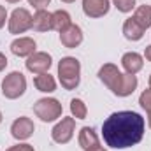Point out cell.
<instances>
[{
    "label": "cell",
    "instance_id": "obj_1",
    "mask_svg": "<svg viewBox=\"0 0 151 151\" xmlns=\"http://www.w3.org/2000/svg\"><path fill=\"white\" fill-rule=\"evenodd\" d=\"M144 118L134 111L113 113L102 125V135L107 146L125 150L139 144L144 135Z\"/></svg>",
    "mask_w": 151,
    "mask_h": 151
},
{
    "label": "cell",
    "instance_id": "obj_29",
    "mask_svg": "<svg viewBox=\"0 0 151 151\" xmlns=\"http://www.w3.org/2000/svg\"><path fill=\"white\" fill-rule=\"evenodd\" d=\"M91 151H107V150H104L102 146H99V148H95V150H91Z\"/></svg>",
    "mask_w": 151,
    "mask_h": 151
},
{
    "label": "cell",
    "instance_id": "obj_34",
    "mask_svg": "<svg viewBox=\"0 0 151 151\" xmlns=\"http://www.w3.org/2000/svg\"><path fill=\"white\" fill-rule=\"evenodd\" d=\"M150 88H151V76H150Z\"/></svg>",
    "mask_w": 151,
    "mask_h": 151
},
{
    "label": "cell",
    "instance_id": "obj_2",
    "mask_svg": "<svg viewBox=\"0 0 151 151\" xmlns=\"http://www.w3.org/2000/svg\"><path fill=\"white\" fill-rule=\"evenodd\" d=\"M58 77L65 90H76L81 81V63L74 56H65L58 63Z\"/></svg>",
    "mask_w": 151,
    "mask_h": 151
},
{
    "label": "cell",
    "instance_id": "obj_27",
    "mask_svg": "<svg viewBox=\"0 0 151 151\" xmlns=\"http://www.w3.org/2000/svg\"><path fill=\"white\" fill-rule=\"evenodd\" d=\"M5 67H7V58H5V55L0 53V72H2Z\"/></svg>",
    "mask_w": 151,
    "mask_h": 151
},
{
    "label": "cell",
    "instance_id": "obj_13",
    "mask_svg": "<svg viewBox=\"0 0 151 151\" xmlns=\"http://www.w3.org/2000/svg\"><path fill=\"white\" fill-rule=\"evenodd\" d=\"M137 88V77L135 74H121V79L118 83V86L114 88V95L118 97H128L135 91Z\"/></svg>",
    "mask_w": 151,
    "mask_h": 151
},
{
    "label": "cell",
    "instance_id": "obj_17",
    "mask_svg": "<svg viewBox=\"0 0 151 151\" xmlns=\"http://www.w3.org/2000/svg\"><path fill=\"white\" fill-rule=\"evenodd\" d=\"M34 84H35V88H37L39 91H42V93H51V91H55V88H56L55 77L51 74H47V72L35 76V77H34Z\"/></svg>",
    "mask_w": 151,
    "mask_h": 151
},
{
    "label": "cell",
    "instance_id": "obj_14",
    "mask_svg": "<svg viewBox=\"0 0 151 151\" xmlns=\"http://www.w3.org/2000/svg\"><path fill=\"white\" fill-rule=\"evenodd\" d=\"M121 65H123V69L127 70V74H137V72L142 69V65H144V58H142L139 53L130 51V53H125V55H123Z\"/></svg>",
    "mask_w": 151,
    "mask_h": 151
},
{
    "label": "cell",
    "instance_id": "obj_21",
    "mask_svg": "<svg viewBox=\"0 0 151 151\" xmlns=\"http://www.w3.org/2000/svg\"><path fill=\"white\" fill-rule=\"evenodd\" d=\"M70 113L76 119H84L86 114H88V109H86V104L81 100V99H72L70 100Z\"/></svg>",
    "mask_w": 151,
    "mask_h": 151
},
{
    "label": "cell",
    "instance_id": "obj_24",
    "mask_svg": "<svg viewBox=\"0 0 151 151\" xmlns=\"http://www.w3.org/2000/svg\"><path fill=\"white\" fill-rule=\"evenodd\" d=\"M49 2H51V0H28V4H30V5H34L37 11H39V9H44L46 5H49Z\"/></svg>",
    "mask_w": 151,
    "mask_h": 151
},
{
    "label": "cell",
    "instance_id": "obj_32",
    "mask_svg": "<svg viewBox=\"0 0 151 151\" xmlns=\"http://www.w3.org/2000/svg\"><path fill=\"white\" fill-rule=\"evenodd\" d=\"M5 2H11V4H16V2H19V0H5Z\"/></svg>",
    "mask_w": 151,
    "mask_h": 151
},
{
    "label": "cell",
    "instance_id": "obj_3",
    "mask_svg": "<svg viewBox=\"0 0 151 151\" xmlns=\"http://www.w3.org/2000/svg\"><path fill=\"white\" fill-rule=\"evenodd\" d=\"M25 90H27V79L18 70L7 74L2 81V95L5 99H11V100L19 99L25 93Z\"/></svg>",
    "mask_w": 151,
    "mask_h": 151
},
{
    "label": "cell",
    "instance_id": "obj_8",
    "mask_svg": "<svg viewBox=\"0 0 151 151\" xmlns=\"http://www.w3.org/2000/svg\"><path fill=\"white\" fill-rule=\"evenodd\" d=\"M34 130H35V125H34V121H32L30 118H27V116H21V118L14 119V123L11 125V134H12V137L18 139V141H25V139L32 137Z\"/></svg>",
    "mask_w": 151,
    "mask_h": 151
},
{
    "label": "cell",
    "instance_id": "obj_33",
    "mask_svg": "<svg viewBox=\"0 0 151 151\" xmlns=\"http://www.w3.org/2000/svg\"><path fill=\"white\" fill-rule=\"evenodd\" d=\"M0 123H2V113H0Z\"/></svg>",
    "mask_w": 151,
    "mask_h": 151
},
{
    "label": "cell",
    "instance_id": "obj_15",
    "mask_svg": "<svg viewBox=\"0 0 151 151\" xmlns=\"http://www.w3.org/2000/svg\"><path fill=\"white\" fill-rule=\"evenodd\" d=\"M32 28L35 32H47L53 30V14L46 9H39L32 19Z\"/></svg>",
    "mask_w": 151,
    "mask_h": 151
},
{
    "label": "cell",
    "instance_id": "obj_5",
    "mask_svg": "<svg viewBox=\"0 0 151 151\" xmlns=\"http://www.w3.org/2000/svg\"><path fill=\"white\" fill-rule=\"evenodd\" d=\"M32 19L34 18H32V14L27 9H23V7L14 9L11 18H9V32L14 34V35L25 34L28 28H32Z\"/></svg>",
    "mask_w": 151,
    "mask_h": 151
},
{
    "label": "cell",
    "instance_id": "obj_4",
    "mask_svg": "<svg viewBox=\"0 0 151 151\" xmlns=\"http://www.w3.org/2000/svg\"><path fill=\"white\" fill-rule=\"evenodd\" d=\"M34 113L42 121L49 123V121L58 119L63 113V109H62V104L56 99H40L34 104Z\"/></svg>",
    "mask_w": 151,
    "mask_h": 151
},
{
    "label": "cell",
    "instance_id": "obj_7",
    "mask_svg": "<svg viewBox=\"0 0 151 151\" xmlns=\"http://www.w3.org/2000/svg\"><path fill=\"white\" fill-rule=\"evenodd\" d=\"M53 60H51V55L44 53V51H35L34 55L28 56V60L25 62L27 69L32 72V74H44L49 70Z\"/></svg>",
    "mask_w": 151,
    "mask_h": 151
},
{
    "label": "cell",
    "instance_id": "obj_23",
    "mask_svg": "<svg viewBox=\"0 0 151 151\" xmlns=\"http://www.w3.org/2000/svg\"><path fill=\"white\" fill-rule=\"evenodd\" d=\"M139 104H141L142 109H146L148 113H151V88L144 90V91L141 93V97H139Z\"/></svg>",
    "mask_w": 151,
    "mask_h": 151
},
{
    "label": "cell",
    "instance_id": "obj_30",
    "mask_svg": "<svg viewBox=\"0 0 151 151\" xmlns=\"http://www.w3.org/2000/svg\"><path fill=\"white\" fill-rule=\"evenodd\" d=\"M62 2H65V4H72V2H76V0H62Z\"/></svg>",
    "mask_w": 151,
    "mask_h": 151
},
{
    "label": "cell",
    "instance_id": "obj_28",
    "mask_svg": "<svg viewBox=\"0 0 151 151\" xmlns=\"http://www.w3.org/2000/svg\"><path fill=\"white\" fill-rule=\"evenodd\" d=\"M144 56H146L148 62H151V46H146V49H144Z\"/></svg>",
    "mask_w": 151,
    "mask_h": 151
},
{
    "label": "cell",
    "instance_id": "obj_20",
    "mask_svg": "<svg viewBox=\"0 0 151 151\" xmlns=\"http://www.w3.org/2000/svg\"><path fill=\"white\" fill-rule=\"evenodd\" d=\"M72 25L70 21V14L67 11H55L53 12V30H58V32H63L67 30L69 27Z\"/></svg>",
    "mask_w": 151,
    "mask_h": 151
},
{
    "label": "cell",
    "instance_id": "obj_25",
    "mask_svg": "<svg viewBox=\"0 0 151 151\" xmlns=\"http://www.w3.org/2000/svg\"><path fill=\"white\" fill-rule=\"evenodd\" d=\"M7 151H35V150L30 144H18V146H11Z\"/></svg>",
    "mask_w": 151,
    "mask_h": 151
},
{
    "label": "cell",
    "instance_id": "obj_16",
    "mask_svg": "<svg viewBox=\"0 0 151 151\" xmlns=\"http://www.w3.org/2000/svg\"><path fill=\"white\" fill-rule=\"evenodd\" d=\"M77 141H79V146H81L84 151H91V150H95V148L100 146L95 130L90 128V127H83V128H81V132H79V139H77Z\"/></svg>",
    "mask_w": 151,
    "mask_h": 151
},
{
    "label": "cell",
    "instance_id": "obj_22",
    "mask_svg": "<svg viewBox=\"0 0 151 151\" xmlns=\"http://www.w3.org/2000/svg\"><path fill=\"white\" fill-rule=\"evenodd\" d=\"M114 7L121 12H130L135 7V0H113Z\"/></svg>",
    "mask_w": 151,
    "mask_h": 151
},
{
    "label": "cell",
    "instance_id": "obj_10",
    "mask_svg": "<svg viewBox=\"0 0 151 151\" xmlns=\"http://www.w3.org/2000/svg\"><path fill=\"white\" fill-rule=\"evenodd\" d=\"M109 0H83V11L88 18H102L109 12Z\"/></svg>",
    "mask_w": 151,
    "mask_h": 151
},
{
    "label": "cell",
    "instance_id": "obj_19",
    "mask_svg": "<svg viewBox=\"0 0 151 151\" xmlns=\"http://www.w3.org/2000/svg\"><path fill=\"white\" fill-rule=\"evenodd\" d=\"M134 21L141 27V28H150L151 27V5H141L135 9V14L132 16Z\"/></svg>",
    "mask_w": 151,
    "mask_h": 151
},
{
    "label": "cell",
    "instance_id": "obj_9",
    "mask_svg": "<svg viewBox=\"0 0 151 151\" xmlns=\"http://www.w3.org/2000/svg\"><path fill=\"white\" fill-rule=\"evenodd\" d=\"M99 79H100L111 91H114V88L118 86V83H119V79H121V72H119V69H118L116 65L106 63V65H102L100 70H99Z\"/></svg>",
    "mask_w": 151,
    "mask_h": 151
},
{
    "label": "cell",
    "instance_id": "obj_18",
    "mask_svg": "<svg viewBox=\"0 0 151 151\" xmlns=\"http://www.w3.org/2000/svg\"><path fill=\"white\" fill-rule=\"evenodd\" d=\"M123 35L128 39V40H141L144 35V28H141L134 18H128L125 23H123Z\"/></svg>",
    "mask_w": 151,
    "mask_h": 151
},
{
    "label": "cell",
    "instance_id": "obj_31",
    "mask_svg": "<svg viewBox=\"0 0 151 151\" xmlns=\"http://www.w3.org/2000/svg\"><path fill=\"white\" fill-rule=\"evenodd\" d=\"M148 123H150V128H151V113H150V116H148Z\"/></svg>",
    "mask_w": 151,
    "mask_h": 151
},
{
    "label": "cell",
    "instance_id": "obj_26",
    "mask_svg": "<svg viewBox=\"0 0 151 151\" xmlns=\"http://www.w3.org/2000/svg\"><path fill=\"white\" fill-rule=\"evenodd\" d=\"M5 19H7V11L4 5H0V28L5 25Z\"/></svg>",
    "mask_w": 151,
    "mask_h": 151
},
{
    "label": "cell",
    "instance_id": "obj_6",
    "mask_svg": "<svg viewBox=\"0 0 151 151\" xmlns=\"http://www.w3.org/2000/svg\"><path fill=\"white\" fill-rule=\"evenodd\" d=\"M74 128H76L74 118H62V121L51 130V137L58 144H67L74 135Z\"/></svg>",
    "mask_w": 151,
    "mask_h": 151
},
{
    "label": "cell",
    "instance_id": "obj_12",
    "mask_svg": "<svg viewBox=\"0 0 151 151\" xmlns=\"http://www.w3.org/2000/svg\"><path fill=\"white\" fill-rule=\"evenodd\" d=\"M35 47H37L35 40L30 37H19L12 40V44H11V51L16 56H30L35 53Z\"/></svg>",
    "mask_w": 151,
    "mask_h": 151
},
{
    "label": "cell",
    "instance_id": "obj_11",
    "mask_svg": "<svg viewBox=\"0 0 151 151\" xmlns=\"http://www.w3.org/2000/svg\"><path fill=\"white\" fill-rule=\"evenodd\" d=\"M60 42H62L65 47H69V49L77 47V46L83 42V30H81V27L70 25L67 30L60 32Z\"/></svg>",
    "mask_w": 151,
    "mask_h": 151
}]
</instances>
